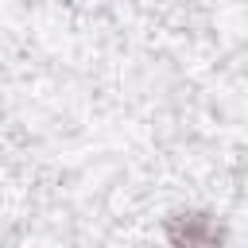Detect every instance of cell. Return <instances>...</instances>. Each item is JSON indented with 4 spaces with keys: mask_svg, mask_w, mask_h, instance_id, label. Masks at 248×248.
<instances>
[{
    "mask_svg": "<svg viewBox=\"0 0 248 248\" xmlns=\"http://www.w3.org/2000/svg\"><path fill=\"white\" fill-rule=\"evenodd\" d=\"M159 232L167 248H225L229 221L209 205H174L163 213Z\"/></svg>",
    "mask_w": 248,
    "mask_h": 248,
    "instance_id": "1",
    "label": "cell"
}]
</instances>
